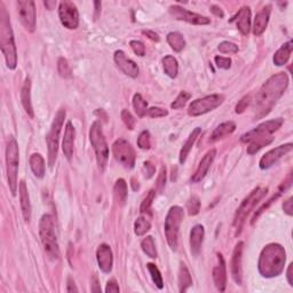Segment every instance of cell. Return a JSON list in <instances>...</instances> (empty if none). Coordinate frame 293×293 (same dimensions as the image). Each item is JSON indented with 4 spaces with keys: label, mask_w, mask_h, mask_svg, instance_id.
<instances>
[{
    "label": "cell",
    "mask_w": 293,
    "mask_h": 293,
    "mask_svg": "<svg viewBox=\"0 0 293 293\" xmlns=\"http://www.w3.org/2000/svg\"><path fill=\"white\" fill-rule=\"evenodd\" d=\"M292 40H289L288 43L282 45V47L278 50L274 55V63L277 67H281V65H284L288 63V61L290 60L291 53H292Z\"/></svg>",
    "instance_id": "cell-28"
},
{
    "label": "cell",
    "mask_w": 293,
    "mask_h": 293,
    "mask_svg": "<svg viewBox=\"0 0 293 293\" xmlns=\"http://www.w3.org/2000/svg\"><path fill=\"white\" fill-rule=\"evenodd\" d=\"M96 260H98L99 267L105 274H109L112 270L113 256L112 251L109 245L101 244L96 251Z\"/></svg>",
    "instance_id": "cell-19"
},
{
    "label": "cell",
    "mask_w": 293,
    "mask_h": 293,
    "mask_svg": "<svg viewBox=\"0 0 293 293\" xmlns=\"http://www.w3.org/2000/svg\"><path fill=\"white\" fill-rule=\"evenodd\" d=\"M89 140H91L92 147L95 151L96 161H98L99 168L105 171L109 160V147L103 134L102 125L99 122H94L89 129Z\"/></svg>",
    "instance_id": "cell-7"
},
{
    "label": "cell",
    "mask_w": 293,
    "mask_h": 293,
    "mask_svg": "<svg viewBox=\"0 0 293 293\" xmlns=\"http://www.w3.org/2000/svg\"><path fill=\"white\" fill-rule=\"evenodd\" d=\"M163 67L164 71L170 78H175L178 76L179 72V64L177 58L172 55H166L163 58Z\"/></svg>",
    "instance_id": "cell-33"
},
{
    "label": "cell",
    "mask_w": 293,
    "mask_h": 293,
    "mask_svg": "<svg viewBox=\"0 0 293 293\" xmlns=\"http://www.w3.org/2000/svg\"><path fill=\"white\" fill-rule=\"evenodd\" d=\"M288 86L289 77L285 72H278V74L271 76L261 86L259 92L257 93L253 105L256 119L264 118L265 116H267L271 111V109L276 105L278 99L284 94Z\"/></svg>",
    "instance_id": "cell-1"
},
{
    "label": "cell",
    "mask_w": 293,
    "mask_h": 293,
    "mask_svg": "<svg viewBox=\"0 0 293 293\" xmlns=\"http://www.w3.org/2000/svg\"><path fill=\"white\" fill-rule=\"evenodd\" d=\"M202 130L199 129V127H196V129L192 131L190 135H189L188 140L186 141V143L184 144V147H182V149L180 151V156H179V160H180L181 164H184L186 160H187L189 153H190L192 146H194V143L196 142V140H197V137L199 134H201Z\"/></svg>",
    "instance_id": "cell-30"
},
{
    "label": "cell",
    "mask_w": 293,
    "mask_h": 293,
    "mask_svg": "<svg viewBox=\"0 0 293 293\" xmlns=\"http://www.w3.org/2000/svg\"><path fill=\"white\" fill-rule=\"evenodd\" d=\"M75 137H76V130L71 122H68L65 125L63 142H62V149H63L64 156L67 160H70L72 155H74V146H75Z\"/></svg>",
    "instance_id": "cell-23"
},
{
    "label": "cell",
    "mask_w": 293,
    "mask_h": 293,
    "mask_svg": "<svg viewBox=\"0 0 293 293\" xmlns=\"http://www.w3.org/2000/svg\"><path fill=\"white\" fill-rule=\"evenodd\" d=\"M293 201V198L292 197H290L289 199H287V201H285L284 203H283V210H284V212L287 213L288 215H292L293 214V208H292V202Z\"/></svg>",
    "instance_id": "cell-55"
},
{
    "label": "cell",
    "mask_w": 293,
    "mask_h": 293,
    "mask_svg": "<svg viewBox=\"0 0 293 293\" xmlns=\"http://www.w3.org/2000/svg\"><path fill=\"white\" fill-rule=\"evenodd\" d=\"M130 46L132 48L134 53H135L137 56H144L146 55V46L142 41L139 40H131Z\"/></svg>",
    "instance_id": "cell-48"
},
{
    "label": "cell",
    "mask_w": 293,
    "mask_h": 293,
    "mask_svg": "<svg viewBox=\"0 0 293 293\" xmlns=\"http://www.w3.org/2000/svg\"><path fill=\"white\" fill-rule=\"evenodd\" d=\"M67 292H78V289L76 287L75 281L72 280L71 277L68 278V284H67Z\"/></svg>",
    "instance_id": "cell-57"
},
{
    "label": "cell",
    "mask_w": 293,
    "mask_h": 293,
    "mask_svg": "<svg viewBox=\"0 0 293 293\" xmlns=\"http://www.w3.org/2000/svg\"><path fill=\"white\" fill-rule=\"evenodd\" d=\"M218 50L223 54H235L239 52V46L236 44L230 43V41H222L219 45Z\"/></svg>",
    "instance_id": "cell-46"
},
{
    "label": "cell",
    "mask_w": 293,
    "mask_h": 293,
    "mask_svg": "<svg viewBox=\"0 0 293 293\" xmlns=\"http://www.w3.org/2000/svg\"><path fill=\"white\" fill-rule=\"evenodd\" d=\"M30 167L31 171L37 178H44L45 175V160L40 154H33L30 157Z\"/></svg>",
    "instance_id": "cell-31"
},
{
    "label": "cell",
    "mask_w": 293,
    "mask_h": 293,
    "mask_svg": "<svg viewBox=\"0 0 293 293\" xmlns=\"http://www.w3.org/2000/svg\"><path fill=\"white\" fill-rule=\"evenodd\" d=\"M235 130H236V124L232 122V120L220 124V125L212 132L211 141L212 142H214V141L221 140L223 137L230 135V134H232Z\"/></svg>",
    "instance_id": "cell-29"
},
{
    "label": "cell",
    "mask_w": 293,
    "mask_h": 293,
    "mask_svg": "<svg viewBox=\"0 0 293 293\" xmlns=\"http://www.w3.org/2000/svg\"><path fill=\"white\" fill-rule=\"evenodd\" d=\"M230 22L235 23L237 29L242 32V34L247 36L251 29V10L249 7H242L236 15L230 20Z\"/></svg>",
    "instance_id": "cell-22"
},
{
    "label": "cell",
    "mask_w": 293,
    "mask_h": 293,
    "mask_svg": "<svg viewBox=\"0 0 293 293\" xmlns=\"http://www.w3.org/2000/svg\"><path fill=\"white\" fill-rule=\"evenodd\" d=\"M155 172H156V168H155V166L150 163V161H146V163L143 164L144 178L150 179L155 174Z\"/></svg>",
    "instance_id": "cell-52"
},
{
    "label": "cell",
    "mask_w": 293,
    "mask_h": 293,
    "mask_svg": "<svg viewBox=\"0 0 293 293\" xmlns=\"http://www.w3.org/2000/svg\"><path fill=\"white\" fill-rule=\"evenodd\" d=\"M19 163H20V150L19 144L15 137L10 136L6 147V171L7 180L12 194L15 196L17 191V173H19Z\"/></svg>",
    "instance_id": "cell-6"
},
{
    "label": "cell",
    "mask_w": 293,
    "mask_h": 293,
    "mask_svg": "<svg viewBox=\"0 0 293 293\" xmlns=\"http://www.w3.org/2000/svg\"><path fill=\"white\" fill-rule=\"evenodd\" d=\"M120 117H122L123 123L125 124V126L127 127V129L134 130V127H135V119H134L132 113H131L129 110L124 109L122 113H120Z\"/></svg>",
    "instance_id": "cell-47"
},
{
    "label": "cell",
    "mask_w": 293,
    "mask_h": 293,
    "mask_svg": "<svg viewBox=\"0 0 293 293\" xmlns=\"http://www.w3.org/2000/svg\"><path fill=\"white\" fill-rule=\"evenodd\" d=\"M215 155H216L215 149L209 150L208 153L205 154V156L202 158L201 163H199V165H198L197 170H196L195 173L192 174L191 182H194V184H197V182L202 181L203 179L206 177V174H208V172L210 170V167H211L213 160H214Z\"/></svg>",
    "instance_id": "cell-21"
},
{
    "label": "cell",
    "mask_w": 293,
    "mask_h": 293,
    "mask_svg": "<svg viewBox=\"0 0 293 293\" xmlns=\"http://www.w3.org/2000/svg\"><path fill=\"white\" fill-rule=\"evenodd\" d=\"M270 10H271V6L268 5L266 7H264V8L256 15L254 24H253L254 36H260V34H263L265 32V30H266V27L268 26V22H269Z\"/></svg>",
    "instance_id": "cell-24"
},
{
    "label": "cell",
    "mask_w": 293,
    "mask_h": 293,
    "mask_svg": "<svg viewBox=\"0 0 293 293\" xmlns=\"http://www.w3.org/2000/svg\"><path fill=\"white\" fill-rule=\"evenodd\" d=\"M141 247H142V251L147 254L148 257L153 258V259H156L158 254H157L156 245H155L153 237L147 236L146 239L142 240V243H141Z\"/></svg>",
    "instance_id": "cell-38"
},
{
    "label": "cell",
    "mask_w": 293,
    "mask_h": 293,
    "mask_svg": "<svg viewBox=\"0 0 293 293\" xmlns=\"http://www.w3.org/2000/svg\"><path fill=\"white\" fill-rule=\"evenodd\" d=\"M216 257H218V264H216L215 267L213 268L212 276L216 289H218L220 292H223L226 290V285H227L226 263H225V259H223L222 254L218 253L216 254Z\"/></svg>",
    "instance_id": "cell-20"
},
{
    "label": "cell",
    "mask_w": 293,
    "mask_h": 293,
    "mask_svg": "<svg viewBox=\"0 0 293 293\" xmlns=\"http://www.w3.org/2000/svg\"><path fill=\"white\" fill-rule=\"evenodd\" d=\"M168 12L175 20L185 21V22L194 24V26H206L211 23V20L209 17L199 15L197 13L189 12V10L182 8L181 6L173 5L168 8Z\"/></svg>",
    "instance_id": "cell-15"
},
{
    "label": "cell",
    "mask_w": 293,
    "mask_h": 293,
    "mask_svg": "<svg viewBox=\"0 0 293 293\" xmlns=\"http://www.w3.org/2000/svg\"><path fill=\"white\" fill-rule=\"evenodd\" d=\"M137 146H139L140 149H143V150L150 149L151 137H150V133L148 132V131L141 132L139 137H137Z\"/></svg>",
    "instance_id": "cell-44"
},
{
    "label": "cell",
    "mask_w": 293,
    "mask_h": 293,
    "mask_svg": "<svg viewBox=\"0 0 293 293\" xmlns=\"http://www.w3.org/2000/svg\"><path fill=\"white\" fill-rule=\"evenodd\" d=\"M191 98V95L189 94V93L187 92H180V94L178 95V98L174 100V102L171 103V108L172 109H181L184 108V107L186 106V103H187V101H189Z\"/></svg>",
    "instance_id": "cell-42"
},
{
    "label": "cell",
    "mask_w": 293,
    "mask_h": 293,
    "mask_svg": "<svg viewBox=\"0 0 293 293\" xmlns=\"http://www.w3.org/2000/svg\"><path fill=\"white\" fill-rule=\"evenodd\" d=\"M65 119V110L60 109L55 115L53 123L51 125V130L46 135V142L48 147V165L51 167L54 166L55 160L57 157L58 150V140H60V133L63 126Z\"/></svg>",
    "instance_id": "cell-9"
},
{
    "label": "cell",
    "mask_w": 293,
    "mask_h": 293,
    "mask_svg": "<svg viewBox=\"0 0 293 293\" xmlns=\"http://www.w3.org/2000/svg\"><path fill=\"white\" fill-rule=\"evenodd\" d=\"M165 184H166V170H165V167H161L160 175H158V179H157L158 189L161 190V189L165 187Z\"/></svg>",
    "instance_id": "cell-53"
},
{
    "label": "cell",
    "mask_w": 293,
    "mask_h": 293,
    "mask_svg": "<svg viewBox=\"0 0 293 293\" xmlns=\"http://www.w3.org/2000/svg\"><path fill=\"white\" fill-rule=\"evenodd\" d=\"M19 191H20V204H21V210H22L23 218L27 222H29L31 220V203L29 197V191H27V187L24 181L20 182Z\"/></svg>",
    "instance_id": "cell-26"
},
{
    "label": "cell",
    "mask_w": 293,
    "mask_h": 293,
    "mask_svg": "<svg viewBox=\"0 0 293 293\" xmlns=\"http://www.w3.org/2000/svg\"><path fill=\"white\" fill-rule=\"evenodd\" d=\"M250 103H251V96L250 95L244 96V98L239 102V105L236 106V112L237 113H242L244 110H245L247 107H249Z\"/></svg>",
    "instance_id": "cell-51"
},
{
    "label": "cell",
    "mask_w": 293,
    "mask_h": 293,
    "mask_svg": "<svg viewBox=\"0 0 293 293\" xmlns=\"http://www.w3.org/2000/svg\"><path fill=\"white\" fill-rule=\"evenodd\" d=\"M113 192H115V197L117 202L120 203L122 205L125 204L127 198V185L124 179H119V180L116 181Z\"/></svg>",
    "instance_id": "cell-35"
},
{
    "label": "cell",
    "mask_w": 293,
    "mask_h": 293,
    "mask_svg": "<svg viewBox=\"0 0 293 293\" xmlns=\"http://www.w3.org/2000/svg\"><path fill=\"white\" fill-rule=\"evenodd\" d=\"M287 253L284 247L277 243L268 244L261 251L258 269L261 276L266 278L276 277L284 270Z\"/></svg>",
    "instance_id": "cell-2"
},
{
    "label": "cell",
    "mask_w": 293,
    "mask_h": 293,
    "mask_svg": "<svg viewBox=\"0 0 293 293\" xmlns=\"http://www.w3.org/2000/svg\"><path fill=\"white\" fill-rule=\"evenodd\" d=\"M147 268L148 270H149V274L151 278H153V282L155 283V285L158 289H163L164 288V281H163V277H161V274L158 268L156 267V265L154 264H148L147 265Z\"/></svg>",
    "instance_id": "cell-40"
},
{
    "label": "cell",
    "mask_w": 293,
    "mask_h": 293,
    "mask_svg": "<svg viewBox=\"0 0 293 293\" xmlns=\"http://www.w3.org/2000/svg\"><path fill=\"white\" fill-rule=\"evenodd\" d=\"M214 61H215L216 67L220 69H225V70H227V69H229L230 67H232V60H230L229 57L215 56Z\"/></svg>",
    "instance_id": "cell-50"
},
{
    "label": "cell",
    "mask_w": 293,
    "mask_h": 293,
    "mask_svg": "<svg viewBox=\"0 0 293 293\" xmlns=\"http://www.w3.org/2000/svg\"><path fill=\"white\" fill-rule=\"evenodd\" d=\"M167 43L172 50L175 52H181L186 46V40L180 32H170L167 34Z\"/></svg>",
    "instance_id": "cell-34"
},
{
    "label": "cell",
    "mask_w": 293,
    "mask_h": 293,
    "mask_svg": "<svg viewBox=\"0 0 293 293\" xmlns=\"http://www.w3.org/2000/svg\"><path fill=\"white\" fill-rule=\"evenodd\" d=\"M184 209L180 208V206H172L170 211L167 213L166 219H165V237H166L168 245L174 251L178 249L179 230H180V226L182 223V220H184Z\"/></svg>",
    "instance_id": "cell-8"
},
{
    "label": "cell",
    "mask_w": 293,
    "mask_h": 293,
    "mask_svg": "<svg viewBox=\"0 0 293 293\" xmlns=\"http://www.w3.org/2000/svg\"><path fill=\"white\" fill-rule=\"evenodd\" d=\"M205 230L202 225H196L190 232V249L191 253L197 257L201 252L202 244L204 242Z\"/></svg>",
    "instance_id": "cell-25"
},
{
    "label": "cell",
    "mask_w": 293,
    "mask_h": 293,
    "mask_svg": "<svg viewBox=\"0 0 293 293\" xmlns=\"http://www.w3.org/2000/svg\"><path fill=\"white\" fill-rule=\"evenodd\" d=\"M187 210H188V213L190 215H196L199 213V210H201V201H199V198L197 196H191L190 198H189V201L187 203Z\"/></svg>",
    "instance_id": "cell-43"
},
{
    "label": "cell",
    "mask_w": 293,
    "mask_h": 293,
    "mask_svg": "<svg viewBox=\"0 0 293 293\" xmlns=\"http://www.w3.org/2000/svg\"><path fill=\"white\" fill-rule=\"evenodd\" d=\"M0 47L5 56L7 68L14 70L17 65V51L9 15L3 3H0Z\"/></svg>",
    "instance_id": "cell-3"
},
{
    "label": "cell",
    "mask_w": 293,
    "mask_h": 293,
    "mask_svg": "<svg viewBox=\"0 0 293 293\" xmlns=\"http://www.w3.org/2000/svg\"><path fill=\"white\" fill-rule=\"evenodd\" d=\"M21 101H22V106L26 112L30 116V118H33L34 112L32 102H31V79L29 77L26 78L23 87L21 89Z\"/></svg>",
    "instance_id": "cell-27"
},
{
    "label": "cell",
    "mask_w": 293,
    "mask_h": 293,
    "mask_svg": "<svg viewBox=\"0 0 293 293\" xmlns=\"http://www.w3.org/2000/svg\"><path fill=\"white\" fill-rule=\"evenodd\" d=\"M112 154L115 160L126 168H133L135 165V151L129 141L118 139L112 144Z\"/></svg>",
    "instance_id": "cell-11"
},
{
    "label": "cell",
    "mask_w": 293,
    "mask_h": 293,
    "mask_svg": "<svg viewBox=\"0 0 293 293\" xmlns=\"http://www.w3.org/2000/svg\"><path fill=\"white\" fill-rule=\"evenodd\" d=\"M211 10H212V13H213V14H215L216 16L223 17V12L221 10V8H219L218 6H212V7H211Z\"/></svg>",
    "instance_id": "cell-60"
},
{
    "label": "cell",
    "mask_w": 293,
    "mask_h": 293,
    "mask_svg": "<svg viewBox=\"0 0 293 293\" xmlns=\"http://www.w3.org/2000/svg\"><path fill=\"white\" fill-rule=\"evenodd\" d=\"M284 120L282 118H276L273 120H268V122H265L260 125H258L256 129L249 131V132L243 134L242 137H240V141L242 142H252V141L260 139V137H266L270 136V134L276 132L281 129V126L283 125Z\"/></svg>",
    "instance_id": "cell-12"
},
{
    "label": "cell",
    "mask_w": 293,
    "mask_h": 293,
    "mask_svg": "<svg viewBox=\"0 0 293 293\" xmlns=\"http://www.w3.org/2000/svg\"><path fill=\"white\" fill-rule=\"evenodd\" d=\"M57 71L61 77L70 78L71 77V68L69 65L68 61L64 57H60L57 61Z\"/></svg>",
    "instance_id": "cell-41"
},
{
    "label": "cell",
    "mask_w": 293,
    "mask_h": 293,
    "mask_svg": "<svg viewBox=\"0 0 293 293\" xmlns=\"http://www.w3.org/2000/svg\"><path fill=\"white\" fill-rule=\"evenodd\" d=\"M92 284H93V285H91L92 292H100V291H101V288L99 287V282H98V278H96V276L93 277Z\"/></svg>",
    "instance_id": "cell-58"
},
{
    "label": "cell",
    "mask_w": 293,
    "mask_h": 293,
    "mask_svg": "<svg viewBox=\"0 0 293 293\" xmlns=\"http://www.w3.org/2000/svg\"><path fill=\"white\" fill-rule=\"evenodd\" d=\"M44 5L46 6L47 9L52 10V9L55 8V6H56V1H54V0H53V1H50V0H47V1L44 2Z\"/></svg>",
    "instance_id": "cell-61"
},
{
    "label": "cell",
    "mask_w": 293,
    "mask_h": 293,
    "mask_svg": "<svg viewBox=\"0 0 293 293\" xmlns=\"http://www.w3.org/2000/svg\"><path fill=\"white\" fill-rule=\"evenodd\" d=\"M243 247L244 243L240 242L236 244L235 249H234L232 261H230V271H232V276L234 281L237 284H242V254H243Z\"/></svg>",
    "instance_id": "cell-18"
},
{
    "label": "cell",
    "mask_w": 293,
    "mask_h": 293,
    "mask_svg": "<svg viewBox=\"0 0 293 293\" xmlns=\"http://www.w3.org/2000/svg\"><path fill=\"white\" fill-rule=\"evenodd\" d=\"M119 291H120V289H119L118 284H117V282L115 280L108 281V283H107V287H106V292L107 293L119 292Z\"/></svg>",
    "instance_id": "cell-54"
},
{
    "label": "cell",
    "mask_w": 293,
    "mask_h": 293,
    "mask_svg": "<svg viewBox=\"0 0 293 293\" xmlns=\"http://www.w3.org/2000/svg\"><path fill=\"white\" fill-rule=\"evenodd\" d=\"M155 196H156V191H155V190H150L149 194H148L147 197L143 199L142 204H141V206H140L141 213H150L151 205H153Z\"/></svg>",
    "instance_id": "cell-45"
},
{
    "label": "cell",
    "mask_w": 293,
    "mask_h": 293,
    "mask_svg": "<svg viewBox=\"0 0 293 293\" xmlns=\"http://www.w3.org/2000/svg\"><path fill=\"white\" fill-rule=\"evenodd\" d=\"M293 148L292 143H287V144H282V146H278L275 149H271L266 153L263 156V158L260 160V168L261 170H267L273 166V165L281 160L284 155H287L288 153H290Z\"/></svg>",
    "instance_id": "cell-16"
},
{
    "label": "cell",
    "mask_w": 293,
    "mask_h": 293,
    "mask_svg": "<svg viewBox=\"0 0 293 293\" xmlns=\"http://www.w3.org/2000/svg\"><path fill=\"white\" fill-rule=\"evenodd\" d=\"M133 108L140 118H142V117L147 115L148 103L146 100L142 98V95L139 94V93H136V94H134L133 96Z\"/></svg>",
    "instance_id": "cell-36"
},
{
    "label": "cell",
    "mask_w": 293,
    "mask_h": 293,
    "mask_svg": "<svg viewBox=\"0 0 293 293\" xmlns=\"http://www.w3.org/2000/svg\"><path fill=\"white\" fill-rule=\"evenodd\" d=\"M192 285V278L189 273L187 266L185 264L180 265V269H179V290L180 292H186Z\"/></svg>",
    "instance_id": "cell-32"
},
{
    "label": "cell",
    "mask_w": 293,
    "mask_h": 293,
    "mask_svg": "<svg viewBox=\"0 0 293 293\" xmlns=\"http://www.w3.org/2000/svg\"><path fill=\"white\" fill-rule=\"evenodd\" d=\"M151 228V223L149 220L144 216H140L136 219V221L134 222V232L137 236H143L144 234H147Z\"/></svg>",
    "instance_id": "cell-39"
},
{
    "label": "cell",
    "mask_w": 293,
    "mask_h": 293,
    "mask_svg": "<svg viewBox=\"0 0 293 293\" xmlns=\"http://www.w3.org/2000/svg\"><path fill=\"white\" fill-rule=\"evenodd\" d=\"M39 235L45 253L51 260L56 261L60 257V249L55 234L54 219L51 214H44L39 222Z\"/></svg>",
    "instance_id": "cell-4"
},
{
    "label": "cell",
    "mask_w": 293,
    "mask_h": 293,
    "mask_svg": "<svg viewBox=\"0 0 293 293\" xmlns=\"http://www.w3.org/2000/svg\"><path fill=\"white\" fill-rule=\"evenodd\" d=\"M267 192L268 188L258 187L253 189V190L250 192V195L242 202V204H240L239 210H237L235 218H234V228L236 230V235H239V234L242 232V228L244 223H245L246 218L249 216L250 213L252 212V210L256 208L258 203L267 195Z\"/></svg>",
    "instance_id": "cell-5"
},
{
    "label": "cell",
    "mask_w": 293,
    "mask_h": 293,
    "mask_svg": "<svg viewBox=\"0 0 293 293\" xmlns=\"http://www.w3.org/2000/svg\"><path fill=\"white\" fill-rule=\"evenodd\" d=\"M20 22L29 32L36 29V6L31 0H19L16 2Z\"/></svg>",
    "instance_id": "cell-13"
},
{
    "label": "cell",
    "mask_w": 293,
    "mask_h": 293,
    "mask_svg": "<svg viewBox=\"0 0 293 293\" xmlns=\"http://www.w3.org/2000/svg\"><path fill=\"white\" fill-rule=\"evenodd\" d=\"M292 269H293V265H289V268H288V271H287V277H288V281H289V284L293 287V281H292Z\"/></svg>",
    "instance_id": "cell-59"
},
{
    "label": "cell",
    "mask_w": 293,
    "mask_h": 293,
    "mask_svg": "<svg viewBox=\"0 0 293 293\" xmlns=\"http://www.w3.org/2000/svg\"><path fill=\"white\" fill-rule=\"evenodd\" d=\"M273 137L271 136H266V137H260V139H257L250 142L251 144L247 147V154L249 155H254L257 154L260 149H263L264 147L268 146V144L273 142Z\"/></svg>",
    "instance_id": "cell-37"
},
{
    "label": "cell",
    "mask_w": 293,
    "mask_h": 293,
    "mask_svg": "<svg viewBox=\"0 0 293 293\" xmlns=\"http://www.w3.org/2000/svg\"><path fill=\"white\" fill-rule=\"evenodd\" d=\"M223 100H225V96L221 94H212L195 100L190 103L188 108L189 116L197 117L205 115V113L212 111V110L218 108L219 106H221Z\"/></svg>",
    "instance_id": "cell-10"
},
{
    "label": "cell",
    "mask_w": 293,
    "mask_h": 293,
    "mask_svg": "<svg viewBox=\"0 0 293 293\" xmlns=\"http://www.w3.org/2000/svg\"><path fill=\"white\" fill-rule=\"evenodd\" d=\"M58 16H60L62 26L67 27V29L74 30L78 27L79 12L77 6L74 2L68 1V0L61 1L60 6H58Z\"/></svg>",
    "instance_id": "cell-14"
},
{
    "label": "cell",
    "mask_w": 293,
    "mask_h": 293,
    "mask_svg": "<svg viewBox=\"0 0 293 293\" xmlns=\"http://www.w3.org/2000/svg\"><path fill=\"white\" fill-rule=\"evenodd\" d=\"M142 33L144 36H147L149 39L154 40V41H160V36L155 32V31H151V30H143Z\"/></svg>",
    "instance_id": "cell-56"
},
{
    "label": "cell",
    "mask_w": 293,
    "mask_h": 293,
    "mask_svg": "<svg viewBox=\"0 0 293 293\" xmlns=\"http://www.w3.org/2000/svg\"><path fill=\"white\" fill-rule=\"evenodd\" d=\"M113 60H115L117 67L125 75L130 76L132 78H135L139 76L140 70L137 64L133 60H131L130 57H127L123 51H116L115 55H113Z\"/></svg>",
    "instance_id": "cell-17"
},
{
    "label": "cell",
    "mask_w": 293,
    "mask_h": 293,
    "mask_svg": "<svg viewBox=\"0 0 293 293\" xmlns=\"http://www.w3.org/2000/svg\"><path fill=\"white\" fill-rule=\"evenodd\" d=\"M147 115L151 117V118H160V117H165L168 115V111L166 109L158 108V107H154V108L148 109Z\"/></svg>",
    "instance_id": "cell-49"
}]
</instances>
